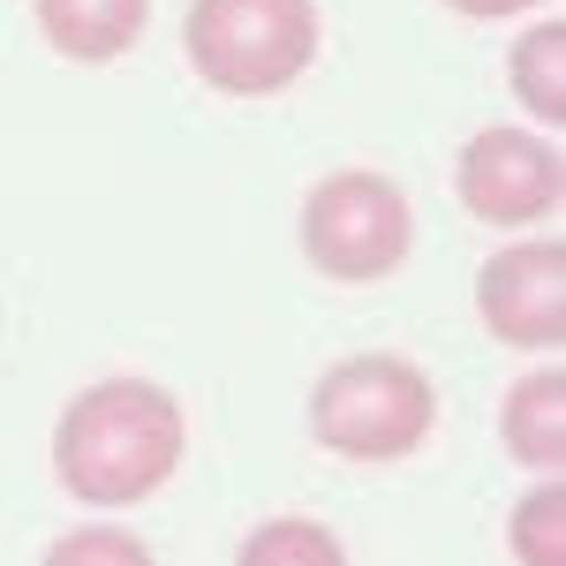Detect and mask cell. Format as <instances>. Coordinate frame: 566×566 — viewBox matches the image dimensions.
Segmentation results:
<instances>
[{
	"label": "cell",
	"instance_id": "cell-1",
	"mask_svg": "<svg viewBox=\"0 0 566 566\" xmlns=\"http://www.w3.org/2000/svg\"><path fill=\"white\" fill-rule=\"evenodd\" d=\"M181 400L151 378L84 386L53 423V476L76 506H136L181 469Z\"/></svg>",
	"mask_w": 566,
	"mask_h": 566
},
{
	"label": "cell",
	"instance_id": "cell-2",
	"mask_svg": "<svg viewBox=\"0 0 566 566\" xmlns=\"http://www.w3.org/2000/svg\"><path fill=\"white\" fill-rule=\"evenodd\" d=\"M317 0H189L181 53L227 98H272L303 84L317 61Z\"/></svg>",
	"mask_w": 566,
	"mask_h": 566
},
{
	"label": "cell",
	"instance_id": "cell-11",
	"mask_svg": "<svg viewBox=\"0 0 566 566\" xmlns=\"http://www.w3.org/2000/svg\"><path fill=\"white\" fill-rule=\"evenodd\" d=\"M506 544H514V559H536V566L566 559V491H559V476L522 499V514L506 522Z\"/></svg>",
	"mask_w": 566,
	"mask_h": 566
},
{
	"label": "cell",
	"instance_id": "cell-3",
	"mask_svg": "<svg viewBox=\"0 0 566 566\" xmlns=\"http://www.w3.org/2000/svg\"><path fill=\"white\" fill-rule=\"evenodd\" d=\"M438 423V392L408 355H348L310 386V431L340 461H400Z\"/></svg>",
	"mask_w": 566,
	"mask_h": 566
},
{
	"label": "cell",
	"instance_id": "cell-9",
	"mask_svg": "<svg viewBox=\"0 0 566 566\" xmlns=\"http://www.w3.org/2000/svg\"><path fill=\"white\" fill-rule=\"evenodd\" d=\"M514 91H522V106L544 122V129H559L566 122V23H536V31H522V45H514Z\"/></svg>",
	"mask_w": 566,
	"mask_h": 566
},
{
	"label": "cell",
	"instance_id": "cell-12",
	"mask_svg": "<svg viewBox=\"0 0 566 566\" xmlns=\"http://www.w3.org/2000/svg\"><path fill=\"white\" fill-rule=\"evenodd\" d=\"M53 559H61V566H69V559H122V566H144V559H151V544H144L136 528L91 522V528H69V536H53Z\"/></svg>",
	"mask_w": 566,
	"mask_h": 566
},
{
	"label": "cell",
	"instance_id": "cell-8",
	"mask_svg": "<svg viewBox=\"0 0 566 566\" xmlns=\"http://www.w3.org/2000/svg\"><path fill=\"white\" fill-rule=\"evenodd\" d=\"M499 438H506V453L522 469L559 476L566 469V370H536V378H522V386L506 392Z\"/></svg>",
	"mask_w": 566,
	"mask_h": 566
},
{
	"label": "cell",
	"instance_id": "cell-5",
	"mask_svg": "<svg viewBox=\"0 0 566 566\" xmlns=\"http://www.w3.org/2000/svg\"><path fill=\"white\" fill-rule=\"evenodd\" d=\"M453 189L461 205L483 219V227H536V219L559 212V189H566V167H559V144L536 129H476L461 144V167H453Z\"/></svg>",
	"mask_w": 566,
	"mask_h": 566
},
{
	"label": "cell",
	"instance_id": "cell-6",
	"mask_svg": "<svg viewBox=\"0 0 566 566\" xmlns=\"http://www.w3.org/2000/svg\"><path fill=\"white\" fill-rule=\"evenodd\" d=\"M476 317L506 348H566V242H506L476 272Z\"/></svg>",
	"mask_w": 566,
	"mask_h": 566
},
{
	"label": "cell",
	"instance_id": "cell-7",
	"mask_svg": "<svg viewBox=\"0 0 566 566\" xmlns=\"http://www.w3.org/2000/svg\"><path fill=\"white\" fill-rule=\"evenodd\" d=\"M151 23V0H39V31L69 61H122Z\"/></svg>",
	"mask_w": 566,
	"mask_h": 566
},
{
	"label": "cell",
	"instance_id": "cell-13",
	"mask_svg": "<svg viewBox=\"0 0 566 566\" xmlns=\"http://www.w3.org/2000/svg\"><path fill=\"white\" fill-rule=\"evenodd\" d=\"M453 15H469V23H506V15H528V8H544V0H446Z\"/></svg>",
	"mask_w": 566,
	"mask_h": 566
},
{
	"label": "cell",
	"instance_id": "cell-4",
	"mask_svg": "<svg viewBox=\"0 0 566 566\" xmlns=\"http://www.w3.org/2000/svg\"><path fill=\"white\" fill-rule=\"evenodd\" d=\"M408 242H416L408 189L386 181L378 167H340L303 197V258L325 280L370 287V280L408 264Z\"/></svg>",
	"mask_w": 566,
	"mask_h": 566
},
{
	"label": "cell",
	"instance_id": "cell-10",
	"mask_svg": "<svg viewBox=\"0 0 566 566\" xmlns=\"http://www.w3.org/2000/svg\"><path fill=\"white\" fill-rule=\"evenodd\" d=\"M340 536L317 522H264L242 536V566H340Z\"/></svg>",
	"mask_w": 566,
	"mask_h": 566
}]
</instances>
